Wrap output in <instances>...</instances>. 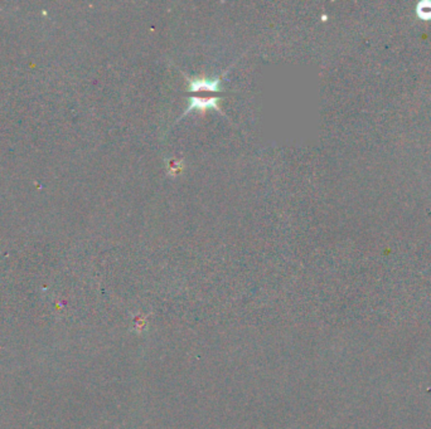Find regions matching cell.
I'll return each mask as SVG.
<instances>
[{
  "label": "cell",
  "mask_w": 431,
  "mask_h": 429,
  "mask_svg": "<svg viewBox=\"0 0 431 429\" xmlns=\"http://www.w3.org/2000/svg\"><path fill=\"white\" fill-rule=\"evenodd\" d=\"M221 81L218 78L215 79H192L189 81V88L193 92L207 90V91H220Z\"/></svg>",
  "instance_id": "cell-1"
},
{
  "label": "cell",
  "mask_w": 431,
  "mask_h": 429,
  "mask_svg": "<svg viewBox=\"0 0 431 429\" xmlns=\"http://www.w3.org/2000/svg\"><path fill=\"white\" fill-rule=\"evenodd\" d=\"M217 98H190L189 107L188 111L197 109V110H204V109H217Z\"/></svg>",
  "instance_id": "cell-2"
},
{
  "label": "cell",
  "mask_w": 431,
  "mask_h": 429,
  "mask_svg": "<svg viewBox=\"0 0 431 429\" xmlns=\"http://www.w3.org/2000/svg\"><path fill=\"white\" fill-rule=\"evenodd\" d=\"M419 12H420V15L424 16V18H429V16H431V4H430V3L422 4Z\"/></svg>",
  "instance_id": "cell-3"
}]
</instances>
